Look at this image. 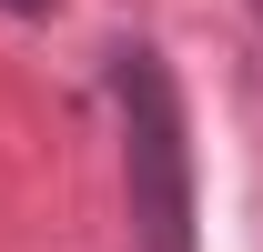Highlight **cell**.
<instances>
[{
    "label": "cell",
    "mask_w": 263,
    "mask_h": 252,
    "mask_svg": "<svg viewBox=\"0 0 263 252\" xmlns=\"http://www.w3.org/2000/svg\"><path fill=\"white\" fill-rule=\"evenodd\" d=\"M111 101H122V192H132L142 252H193V121L152 40L111 51Z\"/></svg>",
    "instance_id": "1"
},
{
    "label": "cell",
    "mask_w": 263,
    "mask_h": 252,
    "mask_svg": "<svg viewBox=\"0 0 263 252\" xmlns=\"http://www.w3.org/2000/svg\"><path fill=\"white\" fill-rule=\"evenodd\" d=\"M0 10H21V20H41V10H61V0H0Z\"/></svg>",
    "instance_id": "2"
}]
</instances>
